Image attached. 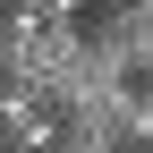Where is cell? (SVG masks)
Returning a JSON list of instances; mask_svg holds the SVG:
<instances>
[{
    "mask_svg": "<svg viewBox=\"0 0 153 153\" xmlns=\"http://www.w3.org/2000/svg\"><path fill=\"white\" fill-rule=\"evenodd\" d=\"M51 145H60V111L43 94L0 85V153H51Z\"/></svg>",
    "mask_w": 153,
    "mask_h": 153,
    "instance_id": "obj_1",
    "label": "cell"
},
{
    "mask_svg": "<svg viewBox=\"0 0 153 153\" xmlns=\"http://www.w3.org/2000/svg\"><path fill=\"white\" fill-rule=\"evenodd\" d=\"M102 9H119V17H145V26H153V0H102Z\"/></svg>",
    "mask_w": 153,
    "mask_h": 153,
    "instance_id": "obj_2",
    "label": "cell"
}]
</instances>
